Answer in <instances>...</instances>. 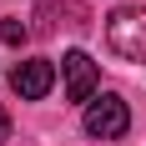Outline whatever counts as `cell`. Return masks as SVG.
I'll use <instances>...</instances> for the list:
<instances>
[{
  "mask_svg": "<svg viewBox=\"0 0 146 146\" xmlns=\"http://www.w3.org/2000/svg\"><path fill=\"white\" fill-rule=\"evenodd\" d=\"M60 76H66V96L71 101H91L96 86H101V71H96V60L86 50H66L60 56Z\"/></svg>",
  "mask_w": 146,
  "mask_h": 146,
  "instance_id": "3",
  "label": "cell"
},
{
  "mask_svg": "<svg viewBox=\"0 0 146 146\" xmlns=\"http://www.w3.org/2000/svg\"><path fill=\"white\" fill-rule=\"evenodd\" d=\"M86 131L96 136V141H121V136L131 131V111H126V101L121 96H96V101L86 106Z\"/></svg>",
  "mask_w": 146,
  "mask_h": 146,
  "instance_id": "2",
  "label": "cell"
},
{
  "mask_svg": "<svg viewBox=\"0 0 146 146\" xmlns=\"http://www.w3.org/2000/svg\"><path fill=\"white\" fill-rule=\"evenodd\" d=\"M25 35H30V30L20 25V20H0V40H5V45H25Z\"/></svg>",
  "mask_w": 146,
  "mask_h": 146,
  "instance_id": "5",
  "label": "cell"
},
{
  "mask_svg": "<svg viewBox=\"0 0 146 146\" xmlns=\"http://www.w3.org/2000/svg\"><path fill=\"white\" fill-rule=\"evenodd\" d=\"M0 141H10V116H5V106H0Z\"/></svg>",
  "mask_w": 146,
  "mask_h": 146,
  "instance_id": "6",
  "label": "cell"
},
{
  "mask_svg": "<svg viewBox=\"0 0 146 146\" xmlns=\"http://www.w3.org/2000/svg\"><path fill=\"white\" fill-rule=\"evenodd\" d=\"M106 45L121 60H146V10L141 5H126L106 20Z\"/></svg>",
  "mask_w": 146,
  "mask_h": 146,
  "instance_id": "1",
  "label": "cell"
},
{
  "mask_svg": "<svg viewBox=\"0 0 146 146\" xmlns=\"http://www.w3.org/2000/svg\"><path fill=\"white\" fill-rule=\"evenodd\" d=\"M10 86L20 101H40V96H50V86H56V66L50 60H20L10 71Z\"/></svg>",
  "mask_w": 146,
  "mask_h": 146,
  "instance_id": "4",
  "label": "cell"
}]
</instances>
